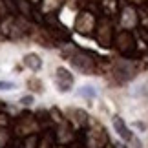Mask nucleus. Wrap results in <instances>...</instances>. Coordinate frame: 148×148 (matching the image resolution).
<instances>
[{"label": "nucleus", "instance_id": "obj_3", "mask_svg": "<svg viewBox=\"0 0 148 148\" xmlns=\"http://www.w3.org/2000/svg\"><path fill=\"white\" fill-rule=\"evenodd\" d=\"M15 84L13 82H0V90H13Z\"/></svg>", "mask_w": 148, "mask_h": 148}, {"label": "nucleus", "instance_id": "obj_1", "mask_svg": "<svg viewBox=\"0 0 148 148\" xmlns=\"http://www.w3.org/2000/svg\"><path fill=\"white\" fill-rule=\"evenodd\" d=\"M113 128L117 130V134L121 135L123 139H126V141L132 139V134H130V130L124 126V123H123V119H121V117H113Z\"/></svg>", "mask_w": 148, "mask_h": 148}, {"label": "nucleus", "instance_id": "obj_2", "mask_svg": "<svg viewBox=\"0 0 148 148\" xmlns=\"http://www.w3.org/2000/svg\"><path fill=\"white\" fill-rule=\"evenodd\" d=\"M81 95H88V97H93L95 92L92 90V86H84V88L81 90Z\"/></svg>", "mask_w": 148, "mask_h": 148}]
</instances>
